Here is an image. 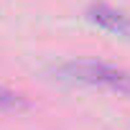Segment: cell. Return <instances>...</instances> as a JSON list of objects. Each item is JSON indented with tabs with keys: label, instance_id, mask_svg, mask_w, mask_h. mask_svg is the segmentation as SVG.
<instances>
[{
	"label": "cell",
	"instance_id": "1",
	"mask_svg": "<svg viewBox=\"0 0 130 130\" xmlns=\"http://www.w3.org/2000/svg\"><path fill=\"white\" fill-rule=\"evenodd\" d=\"M56 74L67 82L89 84V87H107L122 97H130V74L117 67L102 64V61H69V64H61L56 69Z\"/></svg>",
	"mask_w": 130,
	"mask_h": 130
},
{
	"label": "cell",
	"instance_id": "3",
	"mask_svg": "<svg viewBox=\"0 0 130 130\" xmlns=\"http://www.w3.org/2000/svg\"><path fill=\"white\" fill-rule=\"evenodd\" d=\"M21 107H26V100L18 92L0 87V110H21Z\"/></svg>",
	"mask_w": 130,
	"mask_h": 130
},
{
	"label": "cell",
	"instance_id": "2",
	"mask_svg": "<svg viewBox=\"0 0 130 130\" xmlns=\"http://www.w3.org/2000/svg\"><path fill=\"white\" fill-rule=\"evenodd\" d=\"M87 21L100 26L102 31H110L115 36H122V38H130V15L107 5V3H92L87 8Z\"/></svg>",
	"mask_w": 130,
	"mask_h": 130
}]
</instances>
